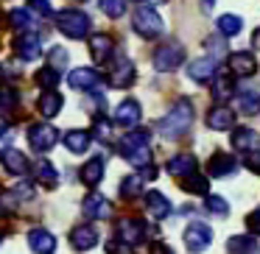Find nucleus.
I'll use <instances>...</instances> for the list:
<instances>
[{
	"instance_id": "nucleus-1",
	"label": "nucleus",
	"mask_w": 260,
	"mask_h": 254,
	"mask_svg": "<svg viewBox=\"0 0 260 254\" xmlns=\"http://www.w3.org/2000/svg\"><path fill=\"white\" fill-rule=\"evenodd\" d=\"M193 126V103L187 101V98H179V101L171 106V112L165 115L162 120H159V134L168 137V140H174V137H182L187 129Z\"/></svg>"
},
{
	"instance_id": "nucleus-2",
	"label": "nucleus",
	"mask_w": 260,
	"mask_h": 254,
	"mask_svg": "<svg viewBox=\"0 0 260 254\" xmlns=\"http://www.w3.org/2000/svg\"><path fill=\"white\" fill-rule=\"evenodd\" d=\"M132 25H135V31L140 37H146V40H157V37L165 31V23H162V17H159V12L154 6H140L137 9L135 17H132Z\"/></svg>"
},
{
	"instance_id": "nucleus-3",
	"label": "nucleus",
	"mask_w": 260,
	"mask_h": 254,
	"mask_svg": "<svg viewBox=\"0 0 260 254\" xmlns=\"http://www.w3.org/2000/svg\"><path fill=\"white\" fill-rule=\"evenodd\" d=\"M56 25L70 40H84L87 31H90V17L84 12H79V9H64V12L56 14Z\"/></svg>"
},
{
	"instance_id": "nucleus-4",
	"label": "nucleus",
	"mask_w": 260,
	"mask_h": 254,
	"mask_svg": "<svg viewBox=\"0 0 260 254\" xmlns=\"http://www.w3.org/2000/svg\"><path fill=\"white\" fill-rule=\"evenodd\" d=\"M28 142H31V148H34L37 154H45L59 142V131L53 129L51 123H37V126L28 129Z\"/></svg>"
},
{
	"instance_id": "nucleus-5",
	"label": "nucleus",
	"mask_w": 260,
	"mask_h": 254,
	"mask_svg": "<svg viewBox=\"0 0 260 254\" xmlns=\"http://www.w3.org/2000/svg\"><path fill=\"white\" fill-rule=\"evenodd\" d=\"M182 62H185V51H182V45H176V42H168V45H162L154 53V67H157L159 73H174Z\"/></svg>"
},
{
	"instance_id": "nucleus-6",
	"label": "nucleus",
	"mask_w": 260,
	"mask_h": 254,
	"mask_svg": "<svg viewBox=\"0 0 260 254\" xmlns=\"http://www.w3.org/2000/svg\"><path fill=\"white\" fill-rule=\"evenodd\" d=\"M215 73H218V59L215 56H202L187 64V79L196 81V84H204V81L215 79Z\"/></svg>"
},
{
	"instance_id": "nucleus-7",
	"label": "nucleus",
	"mask_w": 260,
	"mask_h": 254,
	"mask_svg": "<svg viewBox=\"0 0 260 254\" xmlns=\"http://www.w3.org/2000/svg\"><path fill=\"white\" fill-rule=\"evenodd\" d=\"M210 240H213V232H210L207 224H202V221H193L190 226L185 229V243L190 251H204V248L210 246Z\"/></svg>"
},
{
	"instance_id": "nucleus-8",
	"label": "nucleus",
	"mask_w": 260,
	"mask_h": 254,
	"mask_svg": "<svg viewBox=\"0 0 260 254\" xmlns=\"http://www.w3.org/2000/svg\"><path fill=\"white\" fill-rule=\"evenodd\" d=\"M143 112H140V103L135 101V98H126V101L118 103V109H115V123L123 126V129H135L137 123H140Z\"/></svg>"
},
{
	"instance_id": "nucleus-9",
	"label": "nucleus",
	"mask_w": 260,
	"mask_h": 254,
	"mask_svg": "<svg viewBox=\"0 0 260 254\" xmlns=\"http://www.w3.org/2000/svg\"><path fill=\"white\" fill-rule=\"evenodd\" d=\"M14 51L20 53V59H25V62H34V59L42 56V42L37 34H31V31H23V34L14 40Z\"/></svg>"
},
{
	"instance_id": "nucleus-10",
	"label": "nucleus",
	"mask_w": 260,
	"mask_h": 254,
	"mask_svg": "<svg viewBox=\"0 0 260 254\" xmlns=\"http://www.w3.org/2000/svg\"><path fill=\"white\" fill-rule=\"evenodd\" d=\"M129 84H135V64H132L129 59H118L115 67H109V87L126 90Z\"/></svg>"
},
{
	"instance_id": "nucleus-11",
	"label": "nucleus",
	"mask_w": 260,
	"mask_h": 254,
	"mask_svg": "<svg viewBox=\"0 0 260 254\" xmlns=\"http://www.w3.org/2000/svg\"><path fill=\"white\" fill-rule=\"evenodd\" d=\"M230 70L238 79H249V76L257 73V59L249 51H235V53H230Z\"/></svg>"
},
{
	"instance_id": "nucleus-12",
	"label": "nucleus",
	"mask_w": 260,
	"mask_h": 254,
	"mask_svg": "<svg viewBox=\"0 0 260 254\" xmlns=\"http://www.w3.org/2000/svg\"><path fill=\"white\" fill-rule=\"evenodd\" d=\"M68 84L73 87V90L90 92V90H95V87L101 84V76H98V70H92V67H76L73 73L68 76Z\"/></svg>"
},
{
	"instance_id": "nucleus-13",
	"label": "nucleus",
	"mask_w": 260,
	"mask_h": 254,
	"mask_svg": "<svg viewBox=\"0 0 260 254\" xmlns=\"http://www.w3.org/2000/svg\"><path fill=\"white\" fill-rule=\"evenodd\" d=\"M0 162L6 165V170H9V173H14V176H25V173H28V168H31L28 159H25V154L17 151V148H3Z\"/></svg>"
},
{
	"instance_id": "nucleus-14",
	"label": "nucleus",
	"mask_w": 260,
	"mask_h": 254,
	"mask_svg": "<svg viewBox=\"0 0 260 254\" xmlns=\"http://www.w3.org/2000/svg\"><path fill=\"white\" fill-rule=\"evenodd\" d=\"M165 170H168L171 176H179V179H185V176L196 173V157H193V154H176V157L168 159Z\"/></svg>"
},
{
	"instance_id": "nucleus-15",
	"label": "nucleus",
	"mask_w": 260,
	"mask_h": 254,
	"mask_svg": "<svg viewBox=\"0 0 260 254\" xmlns=\"http://www.w3.org/2000/svg\"><path fill=\"white\" fill-rule=\"evenodd\" d=\"M28 246L34 248L37 254H53L56 251V237L48 229H31L28 232Z\"/></svg>"
},
{
	"instance_id": "nucleus-16",
	"label": "nucleus",
	"mask_w": 260,
	"mask_h": 254,
	"mask_svg": "<svg viewBox=\"0 0 260 254\" xmlns=\"http://www.w3.org/2000/svg\"><path fill=\"white\" fill-rule=\"evenodd\" d=\"M232 95H235V79H232L230 73H224V70H218L215 79H213V98L218 103H224V101H230Z\"/></svg>"
},
{
	"instance_id": "nucleus-17",
	"label": "nucleus",
	"mask_w": 260,
	"mask_h": 254,
	"mask_svg": "<svg viewBox=\"0 0 260 254\" xmlns=\"http://www.w3.org/2000/svg\"><path fill=\"white\" fill-rule=\"evenodd\" d=\"M232 148L235 151H257L260 148V134L254 129H235L232 131Z\"/></svg>"
},
{
	"instance_id": "nucleus-18",
	"label": "nucleus",
	"mask_w": 260,
	"mask_h": 254,
	"mask_svg": "<svg viewBox=\"0 0 260 254\" xmlns=\"http://www.w3.org/2000/svg\"><path fill=\"white\" fill-rule=\"evenodd\" d=\"M118 235H120V240H123V243H129V246H137V243L146 237V226H143L137 218L120 221V224H118Z\"/></svg>"
},
{
	"instance_id": "nucleus-19",
	"label": "nucleus",
	"mask_w": 260,
	"mask_h": 254,
	"mask_svg": "<svg viewBox=\"0 0 260 254\" xmlns=\"http://www.w3.org/2000/svg\"><path fill=\"white\" fill-rule=\"evenodd\" d=\"M207 126L215 131H226L235 126V112H232L230 106H213L207 115Z\"/></svg>"
},
{
	"instance_id": "nucleus-20",
	"label": "nucleus",
	"mask_w": 260,
	"mask_h": 254,
	"mask_svg": "<svg viewBox=\"0 0 260 254\" xmlns=\"http://www.w3.org/2000/svg\"><path fill=\"white\" fill-rule=\"evenodd\" d=\"M104 170H107V159L104 157H92L87 165H81V182L87 187H95L104 179Z\"/></svg>"
},
{
	"instance_id": "nucleus-21",
	"label": "nucleus",
	"mask_w": 260,
	"mask_h": 254,
	"mask_svg": "<svg viewBox=\"0 0 260 254\" xmlns=\"http://www.w3.org/2000/svg\"><path fill=\"white\" fill-rule=\"evenodd\" d=\"M146 209H148V215H151L154 221H162V218H168V215H171V201L162 196V193L151 190L146 196Z\"/></svg>"
},
{
	"instance_id": "nucleus-22",
	"label": "nucleus",
	"mask_w": 260,
	"mask_h": 254,
	"mask_svg": "<svg viewBox=\"0 0 260 254\" xmlns=\"http://www.w3.org/2000/svg\"><path fill=\"white\" fill-rule=\"evenodd\" d=\"M84 212L90 215V218L95 221H104L112 215V207H109V201L104 196H98V193H90V196L84 198Z\"/></svg>"
},
{
	"instance_id": "nucleus-23",
	"label": "nucleus",
	"mask_w": 260,
	"mask_h": 254,
	"mask_svg": "<svg viewBox=\"0 0 260 254\" xmlns=\"http://www.w3.org/2000/svg\"><path fill=\"white\" fill-rule=\"evenodd\" d=\"M62 140H64V148H68L70 154H84L92 142V134L90 131H81V129H73V131H68Z\"/></svg>"
},
{
	"instance_id": "nucleus-24",
	"label": "nucleus",
	"mask_w": 260,
	"mask_h": 254,
	"mask_svg": "<svg viewBox=\"0 0 260 254\" xmlns=\"http://www.w3.org/2000/svg\"><path fill=\"white\" fill-rule=\"evenodd\" d=\"M40 115L42 118H56L59 112H62V106H64V101H62V95L59 92H53V90H45L42 92V98H40Z\"/></svg>"
},
{
	"instance_id": "nucleus-25",
	"label": "nucleus",
	"mask_w": 260,
	"mask_h": 254,
	"mask_svg": "<svg viewBox=\"0 0 260 254\" xmlns=\"http://www.w3.org/2000/svg\"><path fill=\"white\" fill-rule=\"evenodd\" d=\"M112 37L107 34H92L90 37V53L98 59V62H109L112 59Z\"/></svg>"
},
{
	"instance_id": "nucleus-26",
	"label": "nucleus",
	"mask_w": 260,
	"mask_h": 254,
	"mask_svg": "<svg viewBox=\"0 0 260 254\" xmlns=\"http://www.w3.org/2000/svg\"><path fill=\"white\" fill-rule=\"evenodd\" d=\"M70 243H73V248L87 251V248H92L98 243V232L92 229V226H76V229L70 232Z\"/></svg>"
},
{
	"instance_id": "nucleus-27",
	"label": "nucleus",
	"mask_w": 260,
	"mask_h": 254,
	"mask_svg": "<svg viewBox=\"0 0 260 254\" xmlns=\"http://www.w3.org/2000/svg\"><path fill=\"white\" fill-rule=\"evenodd\" d=\"M151 142V131L148 129H132L129 134L120 140V154H129V151H135V148H143V146H148Z\"/></svg>"
},
{
	"instance_id": "nucleus-28",
	"label": "nucleus",
	"mask_w": 260,
	"mask_h": 254,
	"mask_svg": "<svg viewBox=\"0 0 260 254\" xmlns=\"http://www.w3.org/2000/svg\"><path fill=\"white\" fill-rule=\"evenodd\" d=\"M235 159L230 157V154H213L210 157V165H207V170H210V176H215V179H221V176H226V173H232L235 170Z\"/></svg>"
},
{
	"instance_id": "nucleus-29",
	"label": "nucleus",
	"mask_w": 260,
	"mask_h": 254,
	"mask_svg": "<svg viewBox=\"0 0 260 254\" xmlns=\"http://www.w3.org/2000/svg\"><path fill=\"white\" fill-rule=\"evenodd\" d=\"M238 109L243 115H257L260 112V92L257 90H241L238 92Z\"/></svg>"
},
{
	"instance_id": "nucleus-30",
	"label": "nucleus",
	"mask_w": 260,
	"mask_h": 254,
	"mask_svg": "<svg viewBox=\"0 0 260 254\" xmlns=\"http://www.w3.org/2000/svg\"><path fill=\"white\" fill-rule=\"evenodd\" d=\"M241 28H243V20L238 17V14H221L218 17V34L221 37H238L241 34Z\"/></svg>"
},
{
	"instance_id": "nucleus-31",
	"label": "nucleus",
	"mask_w": 260,
	"mask_h": 254,
	"mask_svg": "<svg viewBox=\"0 0 260 254\" xmlns=\"http://www.w3.org/2000/svg\"><path fill=\"white\" fill-rule=\"evenodd\" d=\"M34 176H37V179H40L45 187H53V185L59 182V173H56V168H53V165L48 162V159H40V162L34 165Z\"/></svg>"
},
{
	"instance_id": "nucleus-32",
	"label": "nucleus",
	"mask_w": 260,
	"mask_h": 254,
	"mask_svg": "<svg viewBox=\"0 0 260 254\" xmlns=\"http://www.w3.org/2000/svg\"><path fill=\"white\" fill-rule=\"evenodd\" d=\"M143 193V176H126L120 182V196L123 198H137Z\"/></svg>"
},
{
	"instance_id": "nucleus-33",
	"label": "nucleus",
	"mask_w": 260,
	"mask_h": 254,
	"mask_svg": "<svg viewBox=\"0 0 260 254\" xmlns=\"http://www.w3.org/2000/svg\"><path fill=\"white\" fill-rule=\"evenodd\" d=\"M207 187H210V182L204 179V176H199V173L185 176V182H182V190L196 193V196H204V193H207Z\"/></svg>"
},
{
	"instance_id": "nucleus-34",
	"label": "nucleus",
	"mask_w": 260,
	"mask_h": 254,
	"mask_svg": "<svg viewBox=\"0 0 260 254\" xmlns=\"http://www.w3.org/2000/svg\"><path fill=\"white\" fill-rule=\"evenodd\" d=\"M126 159H129V165H135V168H148L151 165V148L143 146V148H135V151L126 154Z\"/></svg>"
},
{
	"instance_id": "nucleus-35",
	"label": "nucleus",
	"mask_w": 260,
	"mask_h": 254,
	"mask_svg": "<svg viewBox=\"0 0 260 254\" xmlns=\"http://www.w3.org/2000/svg\"><path fill=\"white\" fill-rule=\"evenodd\" d=\"M37 84H40L42 90H56V87H59V70L42 67L40 73H37Z\"/></svg>"
},
{
	"instance_id": "nucleus-36",
	"label": "nucleus",
	"mask_w": 260,
	"mask_h": 254,
	"mask_svg": "<svg viewBox=\"0 0 260 254\" xmlns=\"http://www.w3.org/2000/svg\"><path fill=\"white\" fill-rule=\"evenodd\" d=\"M226 248H230L232 254H249V251L254 248V240H252L249 235H238V237H230Z\"/></svg>"
},
{
	"instance_id": "nucleus-37",
	"label": "nucleus",
	"mask_w": 260,
	"mask_h": 254,
	"mask_svg": "<svg viewBox=\"0 0 260 254\" xmlns=\"http://www.w3.org/2000/svg\"><path fill=\"white\" fill-rule=\"evenodd\" d=\"M101 3V12L107 17H120L126 12V0H98Z\"/></svg>"
},
{
	"instance_id": "nucleus-38",
	"label": "nucleus",
	"mask_w": 260,
	"mask_h": 254,
	"mask_svg": "<svg viewBox=\"0 0 260 254\" xmlns=\"http://www.w3.org/2000/svg\"><path fill=\"white\" fill-rule=\"evenodd\" d=\"M12 25L14 28H20V31H28L31 28V14H28V9H12Z\"/></svg>"
},
{
	"instance_id": "nucleus-39",
	"label": "nucleus",
	"mask_w": 260,
	"mask_h": 254,
	"mask_svg": "<svg viewBox=\"0 0 260 254\" xmlns=\"http://www.w3.org/2000/svg\"><path fill=\"white\" fill-rule=\"evenodd\" d=\"M207 209L213 215H218V218H226V215H230V204L221 196H207Z\"/></svg>"
},
{
	"instance_id": "nucleus-40",
	"label": "nucleus",
	"mask_w": 260,
	"mask_h": 254,
	"mask_svg": "<svg viewBox=\"0 0 260 254\" xmlns=\"http://www.w3.org/2000/svg\"><path fill=\"white\" fill-rule=\"evenodd\" d=\"M14 106H17V92H14L12 87H3V90H0V109H3V112H12Z\"/></svg>"
},
{
	"instance_id": "nucleus-41",
	"label": "nucleus",
	"mask_w": 260,
	"mask_h": 254,
	"mask_svg": "<svg viewBox=\"0 0 260 254\" xmlns=\"http://www.w3.org/2000/svg\"><path fill=\"white\" fill-rule=\"evenodd\" d=\"M12 193H14V198H23V201H31L34 198V185L31 182H17V185L12 187Z\"/></svg>"
},
{
	"instance_id": "nucleus-42",
	"label": "nucleus",
	"mask_w": 260,
	"mask_h": 254,
	"mask_svg": "<svg viewBox=\"0 0 260 254\" xmlns=\"http://www.w3.org/2000/svg\"><path fill=\"white\" fill-rule=\"evenodd\" d=\"M92 134H95L98 140H109V134H112L109 120L107 118H95V123H92Z\"/></svg>"
},
{
	"instance_id": "nucleus-43",
	"label": "nucleus",
	"mask_w": 260,
	"mask_h": 254,
	"mask_svg": "<svg viewBox=\"0 0 260 254\" xmlns=\"http://www.w3.org/2000/svg\"><path fill=\"white\" fill-rule=\"evenodd\" d=\"M64 64H68V51H64V48H53V51H51V67L53 70H62Z\"/></svg>"
},
{
	"instance_id": "nucleus-44",
	"label": "nucleus",
	"mask_w": 260,
	"mask_h": 254,
	"mask_svg": "<svg viewBox=\"0 0 260 254\" xmlns=\"http://www.w3.org/2000/svg\"><path fill=\"white\" fill-rule=\"evenodd\" d=\"M107 254H132V248H129V243H123V240H109Z\"/></svg>"
},
{
	"instance_id": "nucleus-45",
	"label": "nucleus",
	"mask_w": 260,
	"mask_h": 254,
	"mask_svg": "<svg viewBox=\"0 0 260 254\" xmlns=\"http://www.w3.org/2000/svg\"><path fill=\"white\" fill-rule=\"evenodd\" d=\"M246 226L252 235H260V209H252V212L246 215Z\"/></svg>"
},
{
	"instance_id": "nucleus-46",
	"label": "nucleus",
	"mask_w": 260,
	"mask_h": 254,
	"mask_svg": "<svg viewBox=\"0 0 260 254\" xmlns=\"http://www.w3.org/2000/svg\"><path fill=\"white\" fill-rule=\"evenodd\" d=\"M243 165H246V168L252 170L254 176H260V151H252V154L246 157V162H243Z\"/></svg>"
},
{
	"instance_id": "nucleus-47",
	"label": "nucleus",
	"mask_w": 260,
	"mask_h": 254,
	"mask_svg": "<svg viewBox=\"0 0 260 254\" xmlns=\"http://www.w3.org/2000/svg\"><path fill=\"white\" fill-rule=\"evenodd\" d=\"M31 6L37 9V12H40V17H51V3H48V0H31Z\"/></svg>"
},
{
	"instance_id": "nucleus-48",
	"label": "nucleus",
	"mask_w": 260,
	"mask_h": 254,
	"mask_svg": "<svg viewBox=\"0 0 260 254\" xmlns=\"http://www.w3.org/2000/svg\"><path fill=\"white\" fill-rule=\"evenodd\" d=\"M151 254H174V251H171V246H162V243H154V246H151Z\"/></svg>"
},
{
	"instance_id": "nucleus-49",
	"label": "nucleus",
	"mask_w": 260,
	"mask_h": 254,
	"mask_svg": "<svg viewBox=\"0 0 260 254\" xmlns=\"http://www.w3.org/2000/svg\"><path fill=\"white\" fill-rule=\"evenodd\" d=\"M252 45H254V51H260V28L254 31V37H252Z\"/></svg>"
},
{
	"instance_id": "nucleus-50",
	"label": "nucleus",
	"mask_w": 260,
	"mask_h": 254,
	"mask_svg": "<svg viewBox=\"0 0 260 254\" xmlns=\"http://www.w3.org/2000/svg\"><path fill=\"white\" fill-rule=\"evenodd\" d=\"M6 131H9V120H6V118H0V137L6 134Z\"/></svg>"
},
{
	"instance_id": "nucleus-51",
	"label": "nucleus",
	"mask_w": 260,
	"mask_h": 254,
	"mask_svg": "<svg viewBox=\"0 0 260 254\" xmlns=\"http://www.w3.org/2000/svg\"><path fill=\"white\" fill-rule=\"evenodd\" d=\"M213 3H215V0H204V6H213Z\"/></svg>"
},
{
	"instance_id": "nucleus-52",
	"label": "nucleus",
	"mask_w": 260,
	"mask_h": 254,
	"mask_svg": "<svg viewBox=\"0 0 260 254\" xmlns=\"http://www.w3.org/2000/svg\"><path fill=\"white\" fill-rule=\"evenodd\" d=\"M0 240H3V229H0Z\"/></svg>"
}]
</instances>
